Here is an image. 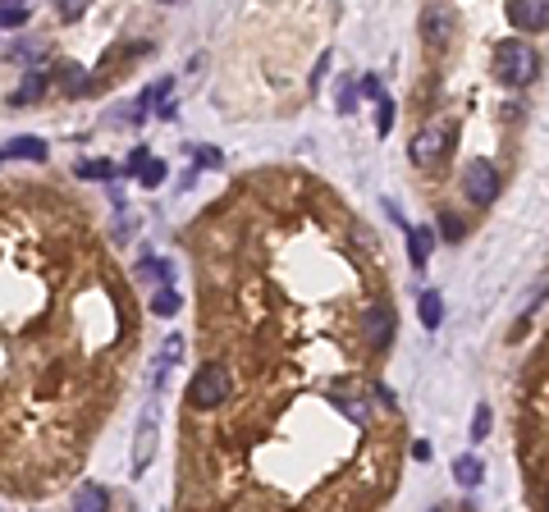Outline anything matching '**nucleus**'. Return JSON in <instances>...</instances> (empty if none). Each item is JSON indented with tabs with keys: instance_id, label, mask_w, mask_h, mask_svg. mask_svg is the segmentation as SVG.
<instances>
[{
	"instance_id": "1",
	"label": "nucleus",
	"mask_w": 549,
	"mask_h": 512,
	"mask_svg": "<svg viewBox=\"0 0 549 512\" xmlns=\"http://www.w3.org/2000/svg\"><path fill=\"white\" fill-rule=\"evenodd\" d=\"M229 394H234V380H229V371H225L220 361L201 366V371L192 376V385H188V403H192L197 412H211V407H220Z\"/></svg>"
},
{
	"instance_id": "2",
	"label": "nucleus",
	"mask_w": 549,
	"mask_h": 512,
	"mask_svg": "<svg viewBox=\"0 0 549 512\" xmlns=\"http://www.w3.org/2000/svg\"><path fill=\"white\" fill-rule=\"evenodd\" d=\"M495 73L508 83V88H522V83H531L535 79V51L526 46V42H499L495 46Z\"/></svg>"
},
{
	"instance_id": "3",
	"label": "nucleus",
	"mask_w": 549,
	"mask_h": 512,
	"mask_svg": "<svg viewBox=\"0 0 549 512\" xmlns=\"http://www.w3.org/2000/svg\"><path fill=\"white\" fill-rule=\"evenodd\" d=\"M462 188H467V197H471L476 206H490L495 192H499L495 165H490V161H467V165H462Z\"/></svg>"
},
{
	"instance_id": "4",
	"label": "nucleus",
	"mask_w": 549,
	"mask_h": 512,
	"mask_svg": "<svg viewBox=\"0 0 549 512\" xmlns=\"http://www.w3.org/2000/svg\"><path fill=\"white\" fill-rule=\"evenodd\" d=\"M362 339H367V348H389V339H394V307L385 303V298H376V303H367V312H362Z\"/></svg>"
},
{
	"instance_id": "5",
	"label": "nucleus",
	"mask_w": 549,
	"mask_h": 512,
	"mask_svg": "<svg viewBox=\"0 0 549 512\" xmlns=\"http://www.w3.org/2000/svg\"><path fill=\"white\" fill-rule=\"evenodd\" d=\"M453 28H458V10L453 5H426L422 10V37L431 46H444L453 37Z\"/></svg>"
},
{
	"instance_id": "6",
	"label": "nucleus",
	"mask_w": 549,
	"mask_h": 512,
	"mask_svg": "<svg viewBox=\"0 0 549 512\" xmlns=\"http://www.w3.org/2000/svg\"><path fill=\"white\" fill-rule=\"evenodd\" d=\"M444 146H449V128L444 124H426L417 137H412V161H417V165H435L444 156Z\"/></svg>"
},
{
	"instance_id": "7",
	"label": "nucleus",
	"mask_w": 549,
	"mask_h": 512,
	"mask_svg": "<svg viewBox=\"0 0 549 512\" xmlns=\"http://www.w3.org/2000/svg\"><path fill=\"white\" fill-rule=\"evenodd\" d=\"M508 19H513L517 28L540 33V28H549V0H513V5H508Z\"/></svg>"
},
{
	"instance_id": "8",
	"label": "nucleus",
	"mask_w": 549,
	"mask_h": 512,
	"mask_svg": "<svg viewBox=\"0 0 549 512\" xmlns=\"http://www.w3.org/2000/svg\"><path fill=\"white\" fill-rule=\"evenodd\" d=\"M152 458H156V421H152V416H143V425H137V453H133V471L143 476V471L152 467Z\"/></svg>"
},
{
	"instance_id": "9",
	"label": "nucleus",
	"mask_w": 549,
	"mask_h": 512,
	"mask_svg": "<svg viewBox=\"0 0 549 512\" xmlns=\"http://www.w3.org/2000/svg\"><path fill=\"white\" fill-rule=\"evenodd\" d=\"M74 512H110V494L101 489V485H79V494H74Z\"/></svg>"
},
{
	"instance_id": "10",
	"label": "nucleus",
	"mask_w": 549,
	"mask_h": 512,
	"mask_svg": "<svg viewBox=\"0 0 549 512\" xmlns=\"http://www.w3.org/2000/svg\"><path fill=\"white\" fill-rule=\"evenodd\" d=\"M431 247H435V234H431V229H412V234H407V256H412V265H426Z\"/></svg>"
},
{
	"instance_id": "11",
	"label": "nucleus",
	"mask_w": 549,
	"mask_h": 512,
	"mask_svg": "<svg viewBox=\"0 0 549 512\" xmlns=\"http://www.w3.org/2000/svg\"><path fill=\"white\" fill-rule=\"evenodd\" d=\"M5 156L42 161V156H46V142H37V137H10V142H5Z\"/></svg>"
},
{
	"instance_id": "12",
	"label": "nucleus",
	"mask_w": 549,
	"mask_h": 512,
	"mask_svg": "<svg viewBox=\"0 0 549 512\" xmlns=\"http://www.w3.org/2000/svg\"><path fill=\"white\" fill-rule=\"evenodd\" d=\"M417 312H422V325H426V330H435V325L444 321V303H440V293H422Z\"/></svg>"
},
{
	"instance_id": "13",
	"label": "nucleus",
	"mask_w": 549,
	"mask_h": 512,
	"mask_svg": "<svg viewBox=\"0 0 549 512\" xmlns=\"http://www.w3.org/2000/svg\"><path fill=\"white\" fill-rule=\"evenodd\" d=\"M453 476H458L462 485H480V476H486V467H480V458H471V453H462V458L453 462Z\"/></svg>"
},
{
	"instance_id": "14",
	"label": "nucleus",
	"mask_w": 549,
	"mask_h": 512,
	"mask_svg": "<svg viewBox=\"0 0 549 512\" xmlns=\"http://www.w3.org/2000/svg\"><path fill=\"white\" fill-rule=\"evenodd\" d=\"M152 307H156L161 316H174V312H179V293H174V288H161L156 298H152Z\"/></svg>"
},
{
	"instance_id": "15",
	"label": "nucleus",
	"mask_w": 549,
	"mask_h": 512,
	"mask_svg": "<svg viewBox=\"0 0 549 512\" xmlns=\"http://www.w3.org/2000/svg\"><path fill=\"white\" fill-rule=\"evenodd\" d=\"M0 23H5V28L28 23V5H5V10H0Z\"/></svg>"
},
{
	"instance_id": "16",
	"label": "nucleus",
	"mask_w": 549,
	"mask_h": 512,
	"mask_svg": "<svg viewBox=\"0 0 549 512\" xmlns=\"http://www.w3.org/2000/svg\"><path fill=\"white\" fill-rule=\"evenodd\" d=\"M490 434V407H476V416H471V439H486Z\"/></svg>"
},
{
	"instance_id": "17",
	"label": "nucleus",
	"mask_w": 549,
	"mask_h": 512,
	"mask_svg": "<svg viewBox=\"0 0 549 512\" xmlns=\"http://www.w3.org/2000/svg\"><path fill=\"white\" fill-rule=\"evenodd\" d=\"M440 234H444L449 243H458V238H462V219H458V215H440Z\"/></svg>"
},
{
	"instance_id": "18",
	"label": "nucleus",
	"mask_w": 549,
	"mask_h": 512,
	"mask_svg": "<svg viewBox=\"0 0 549 512\" xmlns=\"http://www.w3.org/2000/svg\"><path fill=\"white\" fill-rule=\"evenodd\" d=\"M42 88H46V79H42V73H33V79H28V88H23L14 101H37V97H42Z\"/></svg>"
},
{
	"instance_id": "19",
	"label": "nucleus",
	"mask_w": 549,
	"mask_h": 512,
	"mask_svg": "<svg viewBox=\"0 0 549 512\" xmlns=\"http://www.w3.org/2000/svg\"><path fill=\"white\" fill-rule=\"evenodd\" d=\"M137 179H143V188H156V183L165 179V165H161V161H152V165H147L143 174H137Z\"/></svg>"
},
{
	"instance_id": "20",
	"label": "nucleus",
	"mask_w": 549,
	"mask_h": 512,
	"mask_svg": "<svg viewBox=\"0 0 549 512\" xmlns=\"http://www.w3.org/2000/svg\"><path fill=\"white\" fill-rule=\"evenodd\" d=\"M376 128H380V133L394 128V106H389V101H380V110H376Z\"/></svg>"
},
{
	"instance_id": "21",
	"label": "nucleus",
	"mask_w": 549,
	"mask_h": 512,
	"mask_svg": "<svg viewBox=\"0 0 549 512\" xmlns=\"http://www.w3.org/2000/svg\"><path fill=\"white\" fill-rule=\"evenodd\" d=\"M197 165L216 170V165H220V152H216V146H197Z\"/></svg>"
},
{
	"instance_id": "22",
	"label": "nucleus",
	"mask_w": 549,
	"mask_h": 512,
	"mask_svg": "<svg viewBox=\"0 0 549 512\" xmlns=\"http://www.w3.org/2000/svg\"><path fill=\"white\" fill-rule=\"evenodd\" d=\"M83 174H97V179H110L115 170H110L106 161H92V165H83Z\"/></svg>"
},
{
	"instance_id": "23",
	"label": "nucleus",
	"mask_w": 549,
	"mask_h": 512,
	"mask_svg": "<svg viewBox=\"0 0 549 512\" xmlns=\"http://www.w3.org/2000/svg\"><path fill=\"white\" fill-rule=\"evenodd\" d=\"M412 458H422V462H431V444H426V439H417V444H412Z\"/></svg>"
},
{
	"instance_id": "24",
	"label": "nucleus",
	"mask_w": 549,
	"mask_h": 512,
	"mask_svg": "<svg viewBox=\"0 0 549 512\" xmlns=\"http://www.w3.org/2000/svg\"><path fill=\"white\" fill-rule=\"evenodd\" d=\"M179 352H183V343H179V339H170V348H165V361H179Z\"/></svg>"
},
{
	"instance_id": "25",
	"label": "nucleus",
	"mask_w": 549,
	"mask_h": 512,
	"mask_svg": "<svg viewBox=\"0 0 549 512\" xmlns=\"http://www.w3.org/2000/svg\"><path fill=\"white\" fill-rule=\"evenodd\" d=\"M544 512H549V489H544Z\"/></svg>"
}]
</instances>
